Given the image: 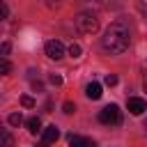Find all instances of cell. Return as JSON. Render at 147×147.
<instances>
[{"label": "cell", "mask_w": 147, "mask_h": 147, "mask_svg": "<svg viewBox=\"0 0 147 147\" xmlns=\"http://www.w3.org/2000/svg\"><path fill=\"white\" fill-rule=\"evenodd\" d=\"M0 136H2V147H14V138H11L9 129H2Z\"/></svg>", "instance_id": "cell-10"}, {"label": "cell", "mask_w": 147, "mask_h": 147, "mask_svg": "<svg viewBox=\"0 0 147 147\" xmlns=\"http://www.w3.org/2000/svg\"><path fill=\"white\" fill-rule=\"evenodd\" d=\"M126 108H129L131 115H142L147 110V101L140 99V96H131V99H126Z\"/></svg>", "instance_id": "cell-5"}, {"label": "cell", "mask_w": 147, "mask_h": 147, "mask_svg": "<svg viewBox=\"0 0 147 147\" xmlns=\"http://www.w3.org/2000/svg\"><path fill=\"white\" fill-rule=\"evenodd\" d=\"M37 147H48V142H41V145H37Z\"/></svg>", "instance_id": "cell-20"}, {"label": "cell", "mask_w": 147, "mask_h": 147, "mask_svg": "<svg viewBox=\"0 0 147 147\" xmlns=\"http://www.w3.org/2000/svg\"><path fill=\"white\" fill-rule=\"evenodd\" d=\"M106 85H110V87L117 85V76H115V74H108V76H106Z\"/></svg>", "instance_id": "cell-17"}, {"label": "cell", "mask_w": 147, "mask_h": 147, "mask_svg": "<svg viewBox=\"0 0 147 147\" xmlns=\"http://www.w3.org/2000/svg\"><path fill=\"white\" fill-rule=\"evenodd\" d=\"M0 9H2V18H7V16H9V7H7V2H2Z\"/></svg>", "instance_id": "cell-19"}, {"label": "cell", "mask_w": 147, "mask_h": 147, "mask_svg": "<svg viewBox=\"0 0 147 147\" xmlns=\"http://www.w3.org/2000/svg\"><path fill=\"white\" fill-rule=\"evenodd\" d=\"M21 106H25V108H34V99L28 96V94H23V96H21Z\"/></svg>", "instance_id": "cell-12"}, {"label": "cell", "mask_w": 147, "mask_h": 147, "mask_svg": "<svg viewBox=\"0 0 147 147\" xmlns=\"http://www.w3.org/2000/svg\"><path fill=\"white\" fill-rule=\"evenodd\" d=\"M9 48H11V46H9V41H2V46H0V53H2V57H7V55H9Z\"/></svg>", "instance_id": "cell-16"}, {"label": "cell", "mask_w": 147, "mask_h": 147, "mask_svg": "<svg viewBox=\"0 0 147 147\" xmlns=\"http://www.w3.org/2000/svg\"><path fill=\"white\" fill-rule=\"evenodd\" d=\"M69 147H94V142L92 140H87V138H83V136H69Z\"/></svg>", "instance_id": "cell-8"}, {"label": "cell", "mask_w": 147, "mask_h": 147, "mask_svg": "<svg viewBox=\"0 0 147 147\" xmlns=\"http://www.w3.org/2000/svg\"><path fill=\"white\" fill-rule=\"evenodd\" d=\"M131 41V30L126 21H115L108 25V30L101 37V48L106 53H124Z\"/></svg>", "instance_id": "cell-1"}, {"label": "cell", "mask_w": 147, "mask_h": 147, "mask_svg": "<svg viewBox=\"0 0 147 147\" xmlns=\"http://www.w3.org/2000/svg\"><path fill=\"white\" fill-rule=\"evenodd\" d=\"M69 55H71V57H80V46H78V44H71V46H69Z\"/></svg>", "instance_id": "cell-13"}, {"label": "cell", "mask_w": 147, "mask_h": 147, "mask_svg": "<svg viewBox=\"0 0 147 147\" xmlns=\"http://www.w3.org/2000/svg\"><path fill=\"white\" fill-rule=\"evenodd\" d=\"M99 122L101 124H108V126H117L122 122V110L117 103H108L106 108L99 110Z\"/></svg>", "instance_id": "cell-3"}, {"label": "cell", "mask_w": 147, "mask_h": 147, "mask_svg": "<svg viewBox=\"0 0 147 147\" xmlns=\"http://www.w3.org/2000/svg\"><path fill=\"white\" fill-rule=\"evenodd\" d=\"M0 71H2V74H9V71H11V64H9L7 57H2V62H0Z\"/></svg>", "instance_id": "cell-14"}, {"label": "cell", "mask_w": 147, "mask_h": 147, "mask_svg": "<svg viewBox=\"0 0 147 147\" xmlns=\"http://www.w3.org/2000/svg\"><path fill=\"white\" fill-rule=\"evenodd\" d=\"M85 94H87V99H92V101H96V99H101V85L96 83V80H92V83H87L85 85Z\"/></svg>", "instance_id": "cell-6"}, {"label": "cell", "mask_w": 147, "mask_h": 147, "mask_svg": "<svg viewBox=\"0 0 147 147\" xmlns=\"http://www.w3.org/2000/svg\"><path fill=\"white\" fill-rule=\"evenodd\" d=\"M145 129H147V122H145Z\"/></svg>", "instance_id": "cell-22"}, {"label": "cell", "mask_w": 147, "mask_h": 147, "mask_svg": "<svg viewBox=\"0 0 147 147\" xmlns=\"http://www.w3.org/2000/svg\"><path fill=\"white\" fill-rule=\"evenodd\" d=\"M48 80H51V85H62V76H57V74H51Z\"/></svg>", "instance_id": "cell-15"}, {"label": "cell", "mask_w": 147, "mask_h": 147, "mask_svg": "<svg viewBox=\"0 0 147 147\" xmlns=\"http://www.w3.org/2000/svg\"><path fill=\"white\" fill-rule=\"evenodd\" d=\"M74 21H76V30L83 34H94L99 30V18L94 11H80Z\"/></svg>", "instance_id": "cell-2"}, {"label": "cell", "mask_w": 147, "mask_h": 147, "mask_svg": "<svg viewBox=\"0 0 147 147\" xmlns=\"http://www.w3.org/2000/svg\"><path fill=\"white\" fill-rule=\"evenodd\" d=\"M62 108H64V113H67V115H71V113H74V110H76V106H74V103H71V101H67V103H64V106H62Z\"/></svg>", "instance_id": "cell-18"}, {"label": "cell", "mask_w": 147, "mask_h": 147, "mask_svg": "<svg viewBox=\"0 0 147 147\" xmlns=\"http://www.w3.org/2000/svg\"><path fill=\"white\" fill-rule=\"evenodd\" d=\"M25 126H28L30 133H37V131H41V119L39 117H30V119H25Z\"/></svg>", "instance_id": "cell-9"}, {"label": "cell", "mask_w": 147, "mask_h": 147, "mask_svg": "<svg viewBox=\"0 0 147 147\" xmlns=\"http://www.w3.org/2000/svg\"><path fill=\"white\" fill-rule=\"evenodd\" d=\"M142 87H145V92H147V78H145V83H142Z\"/></svg>", "instance_id": "cell-21"}, {"label": "cell", "mask_w": 147, "mask_h": 147, "mask_svg": "<svg viewBox=\"0 0 147 147\" xmlns=\"http://www.w3.org/2000/svg\"><path fill=\"white\" fill-rule=\"evenodd\" d=\"M44 51H46V55H48L51 60H62V57H64V46H62V41H57V39L46 41Z\"/></svg>", "instance_id": "cell-4"}, {"label": "cell", "mask_w": 147, "mask_h": 147, "mask_svg": "<svg viewBox=\"0 0 147 147\" xmlns=\"http://www.w3.org/2000/svg\"><path fill=\"white\" fill-rule=\"evenodd\" d=\"M21 122H23V115H21V113H11V115H9V124H11V126H18Z\"/></svg>", "instance_id": "cell-11"}, {"label": "cell", "mask_w": 147, "mask_h": 147, "mask_svg": "<svg viewBox=\"0 0 147 147\" xmlns=\"http://www.w3.org/2000/svg\"><path fill=\"white\" fill-rule=\"evenodd\" d=\"M57 138H60V129H57L55 124H51V126H46V129H44V142H48V145H51V142H55Z\"/></svg>", "instance_id": "cell-7"}]
</instances>
